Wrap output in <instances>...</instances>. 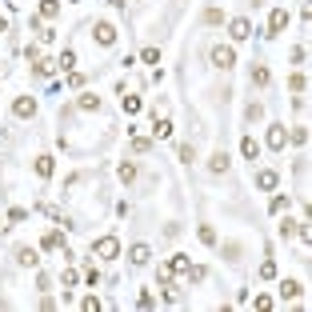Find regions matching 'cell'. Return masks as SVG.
Returning <instances> with one entry per match:
<instances>
[{
  "label": "cell",
  "mask_w": 312,
  "mask_h": 312,
  "mask_svg": "<svg viewBox=\"0 0 312 312\" xmlns=\"http://www.w3.org/2000/svg\"><path fill=\"white\" fill-rule=\"evenodd\" d=\"M288 136H292V140H296V144H308V128H292Z\"/></svg>",
  "instance_id": "f1b7e54d"
},
{
  "label": "cell",
  "mask_w": 312,
  "mask_h": 312,
  "mask_svg": "<svg viewBox=\"0 0 312 312\" xmlns=\"http://www.w3.org/2000/svg\"><path fill=\"white\" fill-rule=\"evenodd\" d=\"M128 256H132V264H148V260H152V248H148V244H132Z\"/></svg>",
  "instance_id": "30bf717a"
},
{
  "label": "cell",
  "mask_w": 312,
  "mask_h": 312,
  "mask_svg": "<svg viewBox=\"0 0 312 312\" xmlns=\"http://www.w3.org/2000/svg\"><path fill=\"white\" fill-rule=\"evenodd\" d=\"M140 60H144V64H160V48H144Z\"/></svg>",
  "instance_id": "603a6c76"
},
{
  "label": "cell",
  "mask_w": 312,
  "mask_h": 312,
  "mask_svg": "<svg viewBox=\"0 0 312 312\" xmlns=\"http://www.w3.org/2000/svg\"><path fill=\"white\" fill-rule=\"evenodd\" d=\"M228 36H232V40H248V36H252V24L244 20V16H236V20L228 24Z\"/></svg>",
  "instance_id": "8992f818"
},
{
  "label": "cell",
  "mask_w": 312,
  "mask_h": 312,
  "mask_svg": "<svg viewBox=\"0 0 312 312\" xmlns=\"http://www.w3.org/2000/svg\"><path fill=\"white\" fill-rule=\"evenodd\" d=\"M56 12H60V0H44V4H40V16H44V20H52Z\"/></svg>",
  "instance_id": "d6986e66"
},
{
  "label": "cell",
  "mask_w": 312,
  "mask_h": 312,
  "mask_svg": "<svg viewBox=\"0 0 312 312\" xmlns=\"http://www.w3.org/2000/svg\"><path fill=\"white\" fill-rule=\"evenodd\" d=\"M276 184H280V176H276V172H272V168H264V172H256V188H264V192H272V188H276Z\"/></svg>",
  "instance_id": "52a82bcc"
},
{
  "label": "cell",
  "mask_w": 312,
  "mask_h": 312,
  "mask_svg": "<svg viewBox=\"0 0 312 312\" xmlns=\"http://www.w3.org/2000/svg\"><path fill=\"white\" fill-rule=\"evenodd\" d=\"M268 80H272V72L264 68V64H256V68H252V84H256V88H264Z\"/></svg>",
  "instance_id": "9a60e30c"
},
{
  "label": "cell",
  "mask_w": 312,
  "mask_h": 312,
  "mask_svg": "<svg viewBox=\"0 0 312 312\" xmlns=\"http://www.w3.org/2000/svg\"><path fill=\"white\" fill-rule=\"evenodd\" d=\"M140 308H156V296L152 292H140Z\"/></svg>",
  "instance_id": "1f68e13d"
},
{
  "label": "cell",
  "mask_w": 312,
  "mask_h": 312,
  "mask_svg": "<svg viewBox=\"0 0 312 312\" xmlns=\"http://www.w3.org/2000/svg\"><path fill=\"white\" fill-rule=\"evenodd\" d=\"M148 148H152L148 136H132V152H148Z\"/></svg>",
  "instance_id": "d4e9b609"
},
{
  "label": "cell",
  "mask_w": 312,
  "mask_h": 312,
  "mask_svg": "<svg viewBox=\"0 0 312 312\" xmlns=\"http://www.w3.org/2000/svg\"><path fill=\"white\" fill-rule=\"evenodd\" d=\"M288 88H292V92H304V88H308V76H304V72H296V76L288 80Z\"/></svg>",
  "instance_id": "44dd1931"
},
{
  "label": "cell",
  "mask_w": 312,
  "mask_h": 312,
  "mask_svg": "<svg viewBox=\"0 0 312 312\" xmlns=\"http://www.w3.org/2000/svg\"><path fill=\"white\" fill-rule=\"evenodd\" d=\"M288 28V8H276L272 16H268V36H276V32H284Z\"/></svg>",
  "instance_id": "5b68a950"
},
{
  "label": "cell",
  "mask_w": 312,
  "mask_h": 312,
  "mask_svg": "<svg viewBox=\"0 0 312 312\" xmlns=\"http://www.w3.org/2000/svg\"><path fill=\"white\" fill-rule=\"evenodd\" d=\"M92 252L100 256V260H116L120 256V240L116 236H100V240H92Z\"/></svg>",
  "instance_id": "6da1fadb"
},
{
  "label": "cell",
  "mask_w": 312,
  "mask_h": 312,
  "mask_svg": "<svg viewBox=\"0 0 312 312\" xmlns=\"http://www.w3.org/2000/svg\"><path fill=\"white\" fill-rule=\"evenodd\" d=\"M288 208V196H272V212H284Z\"/></svg>",
  "instance_id": "4dcf8cb0"
},
{
  "label": "cell",
  "mask_w": 312,
  "mask_h": 312,
  "mask_svg": "<svg viewBox=\"0 0 312 312\" xmlns=\"http://www.w3.org/2000/svg\"><path fill=\"white\" fill-rule=\"evenodd\" d=\"M124 112L136 116V112H140V100H136V96H124Z\"/></svg>",
  "instance_id": "cb8c5ba5"
},
{
  "label": "cell",
  "mask_w": 312,
  "mask_h": 312,
  "mask_svg": "<svg viewBox=\"0 0 312 312\" xmlns=\"http://www.w3.org/2000/svg\"><path fill=\"white\" fill-rule=\"evenodd\" d=\"M196 232H200V240H204V244H216V232H212V228H208V224H200Z\"/></svg>",
  "instance_id": "4316f807"
},
{
  "label": "cell",
  "mask_w": 312,
  "mask_h": 312,
  "mask_svg": "<svg viewBox=\"0 0 312 312\" xmlns=\"http://www.w3.org/2000/svg\"><path fill=\"white\" fill-rule=\"evenodd\" d=\"M92 36H96V44H104V48H108L112 40H116V24H112V20H100Z\"/></svg>",
  "instance_id": "3957f363"
},
{
  "label": "cell",
  "mask_w": 312,
  "mask_h": 312,
  "mask_svg": "<svg viewBox=\"0 0 312 312\" xmlns=\"http://www.w3.org/2000/svg\"><path fill=\"white\" fill-rule=\"evenodd\" d=\"M76 104H80V112H96V108H100V96H88V92H84Z\"/></svg>",
  "instance_id": "2e32d148"
},
{
  "label": "cell",
  "mask_w": 312,
  "mask_h": 312,
  "mask_svg": "<svg viewBox=\"0 0 312 312\" xmlns=\"http://www.w3.org/2000/svg\"><path fill=\"white\" fill-rule=\"evenodd\" d=\"M12 112H16L20 120H28L32 112H36V100H32V96H16V100H12Z\"/></svg>",
  "instance_id": "277c9868"
},
{
  "label": "cell",
  "mask_w": 312,
  "mask_h": 312,
  "mask_svg": "<svg viewBox=\"0 0 312 312\" xmlns=\"http://www.w3.org/2000/svg\"><path fill=\"white\" fill-rule=\"evenodd\" d=\"M168 268H172V276H176V272H180V276H188L192 260H188V256H172V260H168Z\"/></svg>",
  "instance_id": "4fadbf2b"
},
{
  "label": "cell",
  "mask_w": 312,
  "mask_h": 312,
  "mask_svg": "<svg viewBox=\"0 0 312 312\" xmlns=\"http://www.w3.org/2000/svg\"><path fill=\"white\" fill-rule=\"evenodd\" d=\"M204 20H208V24H220V20H224V12H220V8H208V16H204Z\"/></svg>",
  "instance_id": "d6a6232c"
},
{
  "label": "cell",
  "mask_w": 312,
  "mask_h": 312,
  "mask_svg": "<svg viewBox=\"0 0 312 312\" xmlns=\"http://www.w3.org/2000/svg\"><path fill=\"white\" fill-rule=\"evenodd\" d=\"M208 172H212V176H220V172H228V152H216L212 160H208Z\"/></svg>",
  "instance_id": "8fae6325"
},
{
  "label": "cell",
  "mask_w": 312,
  "mask_h": 312,
  "mask_svg": "<svg viewBox=\"0 0 312 312\" xmlns=\"http://www.w3.org/2000/svg\"><path fill=\"white\" fill-rule=\"evenodd\" d=\"M272 276H276V264L264 260V264H260V280H272Z\"/></svg>",
  "instance_id": "484cf974"
},
{
  "label": "cell",
  "mask_w": 312,
  "mask_h": 312,
  "mask_svg": "<svg viewBox=\"0 0 312 312\" xmlns=\"http://www.w3.org/2000/svg\"><path fill=\"white\" fill-rule=\"evenodd\" d=\"M52 156H36V176H52Z\"/></svg>",
  "instance_id": "e0dca14e"
},
{
  "label": "cell",
  "mask_w": 312,
  "mask_h": 312,
  "mask_svg": "<svg viewBox=\"0 0 312 312\" xmlns=\"http://www.w3.org/2000/svg\"><path fill=\"white\" fill-rule=\"evenodd\" d=\"M284 144H288L284 124H272V128H268V148H284Z\"/></svg>",
  "instance_id": "ba28073f"
},
{
  "label": "cell",
  "mask_w": 312,
  "mask_h": 312,
  "mask_svg": "<svg viewBox=\"0 0 312 312\" xmlns=\"http://www.w3.org/2000/svg\"><path fill=\"white\" fill-rule=\"evenodd\" d=\"M68 4H72V0H68Z\"/></svg>",
  "instance_id": "836d02e7"
},
{
  "label": "cell",
  "mask_w": 312,
  "mask_h": 312,
  "mask_svg": "<svg viewBox=\"0 0 312 312\" xmlns=\"http://www.w3.org/2000/svg\"><path fill=\"white\" fill-rule=\"evenodd\" d=\"M80 308H84V312H100V300H96V296H84V300H80Z\"/></svg>",
  "instance_id": "83f0119b"
},
{
  "label": "cell",
  "mask_w": 312,
  "mask_h": 312,
  "mask_svg": "<svg viewBox=\"0 0 312 312\" xmlns=\"http://www.w3.org/2000/svg\"><path fill=\"white\" fill-rule=\"evenodd\" d=\"M240 152H244L248 160H256V156H260V144L252 140V136H244V140H240Z\"/></svg>",
  "instance_id": "5bb4252c"
},
{
  "label": "cell",
  "mask_w": 312,
  "mask_h": 312,
  "mask_svg": "<svg viewBox=\"0 0 312 312\" xmlns=\"http://www.w3.org/2000/svg\"><path fill=\"white\" fill-rule=\"evenodd\" d=\"M152 132H156L160 140H164V136H172V120H160V116H156V124H152Z\"/></svg>",
  "instance_id": "ac0fdd59"
},
{
  "label": "cell",
  "mask_w": 312,
  "mask_h": 312,
  "mask_svg": "<svg viewBox=\"0 0 312 312\" xmlns=\"http://www.w3.org/2000/svg\"><path fill=\"white\" fill-rule=\"evenodd\" d=\"M16 264H20V268H36V264H40L36 248H20V252H16Z\"/></svg>",
  "instance_id": "9c48e42d"
},
{
  "label": "cell",
  "mask_w": 312,
  "mask_h": 312,
  "mask_svg": "<svg viewBox=\"0 0 312 312\" xmlns=\"http://www.w3.org/2000/svg\"><path fill=\"white\" fill-rule=\"evenodd\" d=\"M60 244H64V236H60V232H48V236H44V248H48V252H56Z\"/></svg>",
  "instance_id": "7402d4cb"
},
{
  "label": "cell",
  "mask_w": 312,
  "mask_h": 312,
  "mask_svg": "<svg viewBox=\"0 0 312 312\" xmlns=\"http://www.w3.org/2000/svg\"><path fill=\"white\" fill-rule=\"evenodd\" d=\"M56 64H60V68H64V72H72V64H76V52H72V48H64V52H60V60H56Z\"/></svg>",
  "instance_id": "ffe728a7"
},
{
  "label": "cell",
  "mask_w": 312,
  "mask_h": 312,
  "mask_svg": "<svg viewBox=\"0 0 312 312\" xmlns=\"http://www.w3.org/2000/svg\"><path fill=\"white\" fill-rule=\"evenodd\" d=\"M180 160H188V164L196 160V148H192V144H180Z\"/></svg>",
  "instance_id": "f546056e"
},
{
  "label": "cell",
  "mask_w": 312,
  "mask_h": 312,
  "mask_svg": "<svg viewBox=\"0 0 312 312\" xmlns=\"http://www.w3.org/2000/svg\"><path fill=\"white\" fill-rule=\"evenodd\" d=\"M296 296H300V284H296V280H280V300H296Z\"/></svg>",
  "instance_id": "7c38bea8"
},
{
  "label": "cell",
  "mask_w": 312,
  "mask_h": 312,
  "mask_svg": "<svg viewBox=\"0 0 312 312\" xmlns=\"http://www.w3.org/2000/svg\"><path fill=\"white\" fill-rule=\"evenodd\" d=\"M212 64L216 68H232V64H236V52H232L228 44H216L212 48Z\"/></svg>",
  "instance_id": "7a4b0ae2"
}]
</instances>
